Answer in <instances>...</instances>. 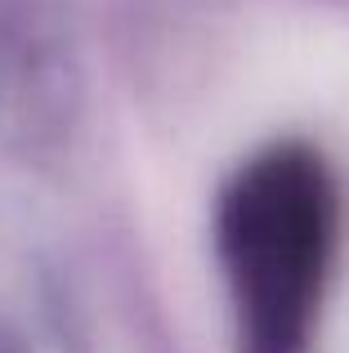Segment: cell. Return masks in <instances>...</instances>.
Listing matches in <instances>:
<instances>
[{"label": "cell", "mask_w": 349, "mask_h": 353, "mask_svg": "<svg viewBox=\"0 0 349 353\" xmlns=\"http://www.w3.org/2000/svg\"><path fill=\"white\" fill-rule=\"evenodd\" d=\"M341 246V188L305 143L251 157L219 201V259L242 353H314Z\"/></svg>", "instance_id": "cell-1"}]
</instances>
